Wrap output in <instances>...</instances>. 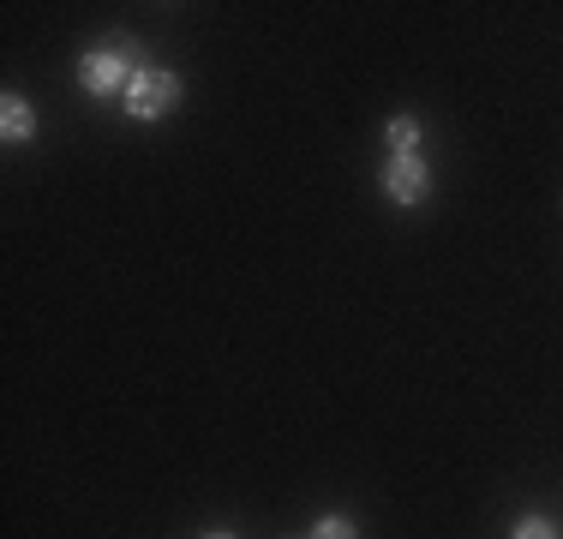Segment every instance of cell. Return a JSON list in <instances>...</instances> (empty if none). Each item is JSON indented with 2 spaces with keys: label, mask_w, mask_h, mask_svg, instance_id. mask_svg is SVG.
I'll return each instance as SVG.
<instances>
[{
  "label": "cell",
  "mask_w": 563,
  "mask_h": 539,
  "mask_svg": "<svg viewBox=\"0 0 563 539\" xmlns=\"http://www.w3.org/2000/svg\"><path fill=\"white\" fill-rule=\"evenodd\" d=\"M312 539H360V534H354V521H347V516H324L312 528Z\"/></svg>",
  "instance_id": "obj_6"
},
{
  "label": "cell",
  "mask_w": 563,
  "mask_h": 539,
  "mask_svg": "<svg viewBox=\"0 0 563 539\" xmlns=\"http://www.w3.org/2000/svg\"><path fill=\"white\" fill-rule=\"evenodd\" d=\"M516 539H558V528H552L545 516H528V521L516 528Z\"/></svg>",
  "instance_id": "obj_7"
},
{
  "label": "cell",
  "mask_w": 563,
  "mask_h": 539,
  "mask_svg": "<svg viewBox=\"0 0 563 539\" xmlns=\"http://www.w3.org/2000/svg\"><path fill=\"white\" fill-rule=\"evenodd\" d=\"M384 193L396 198V205H420L426 193H432V174H426L420 156H396L390 168H384Z\"/></svg>",
  "instance_id": "obj_2"
},
{
  "label": "cell",
  "mask_w": 563,
  "mask_h": 539,
  "mask_svg": "<svg viewBox=\"0 0 563 539\" xmlns=\"http://www.w3.org/2000/svg\"><path fill=\"white\" fill-rule=\"evenodd\" d=\"M390 144H396V156H413V144H420V127H413V120H390Z\"/></svg>",
  "instance_id": "obj_5"
},
{
  "label": "cell",
  "mask_w": 563,
  "mask_h": 539,
  "mask_svg": "<svg viewBox=\"0 0 563 539\" xmlns=\"http://www.w3.org/2000/svg\"><path fill=\"white\" fill-rule=\"evenodd\" d=\"M210 539H234V534H210Z\"/></svg>",
  "instance_id": "obj_8"
},
{
  "label": "cell",
  "mask_w": 563,
  "mask_h": 539,
  "mask_svg": "<svg viewBox=\"0 0 563 539\" xmlns=\"http://www.w3.org/2000/svg\"><path fill=\"white\" fill-rule=\"evenodd\" d=\"M126 85H132V66L114 61L109 48L85 61V90H90V97H114V90H126Z\"/></svg>",
  "instance_id": "obj_3"
},
{
  "label": "cell",
  "mask_w": 563,
  "mask_h": 539,
  "mask_svg": "<svg viewBox=\"0 0 563 539\" xmlns=\"http://www.w3.org/2000/svg\"><path fill=\"white\" fill-rule=\"evenodd\" d=\"M180 102V78L174 73H156V66H144V73H132V85H126V108L139 120H156V114H168V108Z\"/></svg>",
  "instance_id": "obj_1"
},
{
  "label": "cell",
  "mask_w": 563,
  "mask_h": 539,
  "mask_svg": "<svg viewBox=\"0 0 563 539\" xmlns=\"http://www.w3.org/2000/svg\"><path fill=\"white\" fill-rule=\"evenodd\" d=\"M0 108H7V114H0L7 139H12V144H24V139H31V102H24V97H7Z\"/></svg>",
  "instance_id": "obj_4"
}]
</instances>
